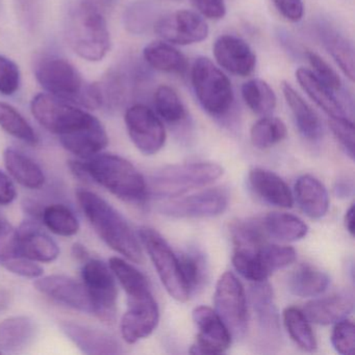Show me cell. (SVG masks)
Returning <instances> with one entry per match:
<instances>
[{
	"label": "cell",
	"instance_id": "cell-56",
	"mask_svg": "<svg viewBox=\"0 0 355 355\" xmlns=\"http://www.w3.org/2000/svg\"><path fill=\"white\" fill-rule=\"evenodd\" d=\"M334 190L338 197L350 196L353 192V182L348 180H338Z\"/></svg>",
	"mask_w": 355,
	"mask_h": 355
},
{
	"label": "cell",
	"instance_id": "cell-3",
	"mask_svg": "<svg viewBox=\"0 0 355 355\" xmlns=\"http://www.w3.org/2000/svg\"><path fill=\"white\" fill-rule=\"evenodd\" d=\"M37 80L47 94L87 110L103 107L98 83H87L67 60L47 55L35 66Z\"/></svg>",
	"mask_w": 355,
	"mask_h": 355
},
{
	"label": "cell",
	"instance_id": "cell-55",
	"mask_svg": "<svg viewBox=\"0 0 355 355\" xmlns=\"http://www.w3.org/2000/svg\"><path fill=\"white\" fill-rule=\"evenodd\" d=\"M69 169L71 170L72 174L80 180H91L89 175L88 169H87L86 163L80 161L69 162Z\"/></svg>",
	"mask_w": 355,
	"mask_h": 355
},
{
	"label": "cell",
	"instance_id": "cell-42",
	"mask_svg": "<svg viewBox=\"0 0 355 355\" xmlns=\"http://www.w3.org/2000/svg\"><path fill=\"white\" fill-rule=\"evenodd\" d=\"M109 267L128 296L151 291L144 274L125 259L117 257H112L109 261Z\"/></svg>",
	"mask_w": 355,
	"mask_h": 355
},
{
	"label": "cell",
	"instance_id": "cell-22",
	"mask_svg": "<svg viewBox=\"0 0 355 355\" xmlns=\"http://www.w3.org/2000/svg\"><path fill=\"white\" fill-rule=\"evenodd\" d=\"M354 300L348 292L336 293L323 298L313 299L305 304L303 313L311 323L331 325L346 319L352 313Z\"/></svg>",
	"mask_w": 355,
	"mask_h": 355
},
{
	"label": "cell",
	"instance_id": "cell-6",
	"mask_svg": "<svg viewBox=\"0 0 355 355\" xmlns=\"http://www.w3.org/2000/svg\"><path fill=\"white\" fill-rule=\"evenodd\" d=\"M191 84L199 105L209 115L223 118L234 103L232 82L207 58H197L191 68Z\"/></svg>",
	"mask_w": 355,
	"mask_h": 355
},
{
	"label": "cell",
	"instance_id": "cell-16",
	"mask_svg": "<svg viewBox=\"0 0 355 355\" xmlns=\"http://www.w3.org/2000/svg\"><path fill=\"white\" fill-rule=\"evenodd\" d=\"M159 321V311L153 292L128 296V311L121 320V334L128 344L150 336Z\"/></svg>",
	"mask_w": 355,
	"mask_h": 355
},
{
	"label": "cell",
	"instance_id": "cell-48",
	"mask_svg": "<svg viewBox=\"0 0 355 355\" xmlns=\"http://www.w3.org/2000/svg\"><path fill=\"white\" fill-rule=\"evenodd\" d=\"M307 61L313 68V73L317 76L318 80H321L324 85L328 87L334 92H338L342 89V80L338 74L334 71V68L324 61L319 55L313 51H306Z\"/></svg>",
	"mask_w": 355,
	"mask_h": 355
},
{
	"label": "cell",
	"instance_id": "cell-25",
	"mask_svg": "<svg viewBox=\"0 0 355 355\" xmlns=\"http://www.w3.org/2000/svg\"><path fill=\"white\" fill-rule=\"evenodd\" d=\"M296 78L307 96L324 112L329 119H351L345 111L342 103L336 98L334 92L330 90L317 76L306 68L296 70Z\"/></svg>",
	"mask_w": 355,
	"mask_h": 355
},
{
	"label": "cell",
	"instance_id": "cell-33",
	"mask_svg": "<svg viewBox=\"0 0 355 355\" xmlns=\"http://www.w3.org/2000/svg\"><path fill=\"white\" fill-rule=\"evenodd\" d=\"M268 236L282 242H295L306 236L309 226L297 216L288 213H270L263 220Z\"/></svg>",
	"mask_w": 355,
	"mask_h": 355
},
{
	"label": "cell",
	"instance_id": "cell-19",
	"mask_svg": "<svg viewBox=\"0 0 355 355\" xmlns=\"http://www.w3.org/2000/svg\"><path fill=\"white\" fill-rule=\"evenodd\" d=\"M213 53L220 67L234 76L247 78L257 67V55L248 43L234 35H223L214 43Z\"/></svg>",
	"mask_w": 355,
	"mask_h": 355
},
{
	"label": "cell",
	"instance_id": "cell-39",
	"mask_svg": "<svg viewBox=\"0 0 355 355\" xmlns=\"http://www.w3.org/2000/svg\"><path fill=\"white\" fill-rule=\"evenodd\" d=\"M0 128L26 144H38V136L28 120L13 105L3 101H0Z\"/></svg>",
	"mask_w": 355,
	"mask_h": 355
},
{
	"label": "cell",
	"instance_id": "cell-51",
	"mask_svg": "<svg viewBox=\"0 0 355 355\" xmlns=\"http://www.w3.org/2000/svg\"><path fill=\"white\" fill-rule=\"evenodd\" d=\"M1 263L8 271L24 278L37 279L44 273V270L37 261H31L21 255L1 261Z\"/></svg>",
	"mask_w": 355,
	"mask_h": 355
},
{
	"label": "cell",
	"instance_id": "cell-15",
	"mask_svg": "<svg viewBox=\"0 0 355 355\" xmlns=\"http://www.w3.org/2000/svg\"><path fill=\"white\" fill-rule=\"evenodd\" d=\"M153 31L162 40L182 46L202 42L209 33L205 20L198 14L188 10L162 16L155 22Z\"/></svg>",
	"mask_w": 355,
	"mask_h": 355
},
{
	"label": "cell",
	"instance_id": "cell-44",
	"mask_svg": "<svg viewBox=\"0 0 355 355\" xmlns=\"http://www.w3.org/2000/svg\"><path fill=\"white\" fill-rule=\"evenodd\" d=\"M232 265L243 277L252 282H266L270 276L261 263L259 250L234 249Z\"/></svg>",
	"mask_w": 355,
	"mask_h": 355
},
{
	"label": "cell",
	"instance_id": "cell-27",
	"mask_svg": "<svg viewBox=\"0 0 355 355\" xmlns=\"http://www.w3.org/2000/svg\"><path fill=\"white\" fill-rule=\"evenodd\" d=\"M282 89L301 136L311 142L321 140L323 125L319 116L288 83H282Z\"/></svg>",
	"mask_w": 355,
	"mask_h": 355
},
{
	"label": "cell",
	"instance_id": "cell-5",
	"mask_svg": "<svg viewBox=\"0 0 355 355\" xmlns=\"http://www.w3.org/2000/svg\"><path fill=\"white\" fill-rule=\"evenodd\" d=\"M223 173L221 166L209 162L166 166L146 180L147 193L153 198H176L213 184Z\"/></svg>",
	"mask_w": 355,
	"mask_h": 355
},
{
	"label": "cell",
	"instance_id": "cell-37",
	"mask_svg": "<svg viewBox=\"0 0 355 355\" xmlns=\"http://www.w3.org/2000/svg\"><path fill=\"white\" fill-rule=\"evenodd\" d=\"M155 114L161 120L169 124H180L186 121L188 112L178 92L171 87L159 86L153 97Z\"/></svg>",
	"mask_w": 355,
	"mask_h": 355
},
{
	"label": "cell",
	"instance_id": "cell-20",
	"mask_svg": "<svg viewBox=\"0 0 355 355\" xmlns=\"http://www.w3.org/2000/svg\"><path fill=\"white\" fill-rule=\"evenodd\" d=\"M60 327L63 334L85 354L112 355L122 353L120 343L112 334L103 330L76 322H63Z\"/></svg>",
	"mask_w": 355,
	"mask_h": 355
},
{
	"label": "cell",
	"instance_id": "cell-34",
	"mask_svg": "<svg viewBox=\"0 0 355 355\" xmlns=\"http://www.w3.org/2000/svg\"><path fill=\"white\" fill-rule=\"evenodd\" d=\"M242 97L247 107L261 117L271 115L277 103L273 89L259 78H253L243 85Z\"/></svg>",
	"mask_w": 355,
	"mask_h": 355
},
{
	"label": "cell",
	"instance_id": "cell-47",
	"mask_svg": "<svg viewBox=\"0 0 355 355\" xmlns=\"http://www.w3.org/2000/svg\"><path fill=\"white\" fill-rule=\"evenodd\" d=\"M21 73L15 62L0 55V94L12 96L19 90Z\"/></svg>",
	"mask_w": 355,
	"mask_h": 355
},
{
	"label": "cell",
	"instance_id": "cell-41",
	"mask_svg": "<svg viewBox=\"0 0 355 355\" xmlns=\"http://www.w3.org/2000/svg\"><path fill=\"white\" fill-rule=\"evenodd\" d=\"M288 136L286 124L279 118L265 116L253 124L251 143L259 149H268L284 141Z\"/></svg>",
	"mask_w": 355,
	"mask_h": 355
},
{
	"label": "cell",
	"instance_id": "cell-59",
	"mask_svg": "<svg viewBox=\"0 0 355 355\" xmlns=\"http://www.w3.org/2000/svg\"><path fill=\"white\" fill-rule=\"evenodd\" d=\"M8 295L5 292H0V311L8 306Z\"/></svg>",
	"mask_w": 355,
	"mask_h": 355
},
{
	"label": "cell",
	"instance_id": "cell-11",
	"mask_svg": "<svg viewBox=\"0 0 355 355\" xmlns=\"http://www.w3.org/2000/svg\"><path fill=\"white\" fill-rule=\"evenodd\" d=\"M250 300L257 328V344L263 352H273L282 343L280 320L274 301L273 290L266 282H253Z\"/></svg>",
	"mask_w": 355,
	"mask_h": 355
},
{
	"label": "cell",
	"instance_id": "cell-14",
	"mask_svg": "<svg viewBox=\"0 0 355 355\" xmlns=\"http://www.w3.org/2000/svg\"><path fill=\"white\" fill-rule=\"evenodd\" d=\"M230 194L224 188H211L184 198L164 203L159 207L163 215L173 218H213L227 209Z\"/></svg>",
	"mask_w": 355,
	"mask_h": 355
},
{
	"label": "cell",
	"instance_id": "cell-61",
	"mask_svg": "<svg viewBox=\"0 0 355 355\" xmlns=\"http://www.w3.org/2000/svg\"><path fill=\"white\" fill-rule=\"evenodd\" d=\"M169 1H178V0H169Z\"/></svg>",
	"mask_w": 355,
	"mask_h": 355
},
{
	"label": "cell",
	"instance_id": "cell-12",
	"mask_svg": "<svg viewBox=\"0 0 355 355\" xmlns=\"http://www.w3.org/2000/svg\"><path fill=\"white\" fill-rule=\"evenodd\" d=\"M124 120L130 140L143 155H153L163 148L167 139L165 126L150 107L142 103L130 105Z\"/></svg>",
	"mask_w": 355,
	"mask_h": 355
},
{
	"label": "cell",
	"instance_id": "cell-49",
	"mask_svg": "<svg viewBox=\"0 0 355 355\" xmlns=\"http://www.w3.org/2000/svg\"><path fill=\"white\" fill-rule=\"evenodd\" d=\"M328 125L345 153L350 159H354V124L352 119H329Z\"/></svg>",
	"mask_w": 355,
	"mask_h": 355
},
{
	"label": "cell",
	"instance_id": "cell-26",
	"mask_svg": "<svg viewBox=\"0 0 355 355\" xmlns=\"http://www.w3.org/2000/svg\"><path fill=\"white\" fill-rule=\"evenodd\" d=\"M61 144L66 150L76 155L80 159H88L101 153L109 144L107 130L101 121L95 118L88 126L60 138Z\"/></svg>",
	"mask_w": 355,
	"mask_h": 355
},
{
	"label": "cell",
	"instance_id": "cell-8",
	"mask_svg": "<svg viewBox=\"0 0 355 355\" xmlns=\"http://www.w3.org/2000/svg\"><path fill=\"white\" fill-rule=\"evenodd\" d=\"M139 236L168 294L180 302L188 301L191 294L182 276L180 259L165 239L147 226L140 228Z\"/></svg>",
	"mask_w": 355,
	"mask_h": 355
},
{
	"label": "cell",
	"instance_id": "cell-35",
	"mask_svg": "<svg viewBox=\"0 0 355 355\" xmlns=\"http://www.w3.org/2000/svg\"><path fill=\"white\" fill-rule=\"evenodd\" d=\"M178 257L190 294L202 290L209 277V267L205 254L198 249H188Z\"/></svg>",
	"mask_w": 355,
	"mask_h": 355
},
{
	"label": "cell",
	"instance_id": "cell-36",
	"mask_svg": "<svg viewBox=\"0 0 355 355\" xmlns=\"http://www.w3.org/2000/svg\"><path fill=\"white\" fill-rule=\"evenodd\" d=\"M282 315L284 326L295 344L302 350L313 352L318 347L317 340L303 311L297 307H286Z\"/></svg>",
	"mask_w": 355,
	"mask_h": 355
},
{
	"label": "cell",
	"instance_id": "cell-45",
	"mask_svg": "<svg viewBox=\"0 0 355 355\" xmlns=\"http://www.w3.org/2000/svg\"><path fill=\"white\" fill-rule=\"evenodd\" d=\"M259 257L263 267L271 275L273 272L292 265L296 261L297 253L293 247L266 243L259 249Z\"/></svg>",
	"mask_w": 355,
	"mask_h": 355
},
{
	"label": "cell",
	"instance_id": "cell-2",
	"mask_svg": "<svg viewBox=\"0 0 355 355\" xmlns=\"http://www.w3.org/2000/svg\"><path fill=\"white\" fill-rule=\"evenodd\" d=\"M78 203L99 238L132 263L144 261L140 242L123 216L109 202L90 191L80 190Z\"/></svg>",
	"mask_w": 355,
	"mask_h": 355
},
{
	"label": "cell",
	"instance_id": "cell-52",
	"mask_svg": "<svg viewBox=\"0 0 355 355\" xmlns=\"http://www.w3.org/2000/svg\"><path fill=\"white\" fill-rule=\"evenodd\" d=\"M193 7L207 19H223L226 15V6L223 0H190Z\"/></svg>",
	"mask_w": 355,
	"mask_h": 355
},
{
	"label": "cell",
	"instance_id": "cell-62",
	"mask_svg": "<svg viewBox=\"0 0 355 355\" xmlns=\"http://www.w3.org/2000/svg\"><path fill=\"white\" fill-rule=\"evenodd\" d=\"M0 353H1V351H0Z\"/></svg>",
	"mask_w": 355,
	"mask_h": 355
},
{
	"label": "cell",
	"instance_id": "cell-9",
	"mask_svg": "<svg viewBox=\"0 0 355 355\" xmlns=\"http://www.w3.org/2000/svg\"><path fill=\"white\" fill-rule=\"evenodd\" d=\"M82 278L92 313L105 323H114L117 313L118 290L111 268L99 259H89L83 266Z\"/></svg>",
	"mask_w": 355,
	"mask_h": 355
},
{
	"label": "cell",
	"instance_id": "cell-21",
	"mask_svg": "<svg viewBox=\"0 0 355 355\" xmlns=\"http://www.w3.org/2000/svg\"><path fill=\"white\" fill-rule=\"evenodd\" d=\"M17 234L21 257L37 263H51L59 257L57 243L34 222H24L17 230Z\"/></svg>",
	"mask_w": 355,
	"mask_h": 355
},
{
	"label": "cell",
	"instance_id": "cell-32",
	"mask_svg": "<svg viewBox=\"0 0 355 355\" xmlns=\"http://www.w3.org/2000/svg\"><path fill=\"white\" fill-rule=\"evenodd\" d=\"M329 277L325 272L318 269L315 266L303 263L299 266L288 278V290L295 296H319L325 292L329 286Z\"/></svg>",
	"mask_w": 355,
	"mask_h": 355
},
{
	"label": "cell",
	"instance_id": "cell-50",
	"mask_svg": "<svg viewBox=\"0 0 355 355\" xmlns=\"http://www.w3.org/2000/svg\"><path fill=\"white\" fill-rule=\"evenodd\" d=\"M19 255L17 230L0 218V261Z\"/></svg>",
	"mask_w": 355,
	"mask_h": 355
},
{
	"label": "cell",
	"instance_id": "cell-28",
	"mask_svg": "<svg viewBox=\"0 0 355 355\" xmlns=\"http://www.w3.org/2000/svg\"><path fill=\"white\" fill-rule=\"evenodd\" d=\"M294 195L301 211L311 219H321L329 209L327 190L313 176H300L295 184Z\"/></svg>",
	"mask_w": 355,
	"mask_h": 355
},
{
	"label": "cell",
	"instance_id": "cell-60",
	"mask_svg": "<svg viewBox=\"0 0 355 355\" xmlns=\"http://www.w3.org/2000/svg\"><path fill=\"white\" fill-rule=\"evenodd\" d=\"M105 1H107V3H114L115 0H105Z\"/></svg>",
	"mask_w": 355,
	"mask_h": 355
},
{
	"label": "cell",
	"instance_id": "cell-7",
	"mask_svg": "<svg viewBox=\"0 0 355 355\" xmlns=\"http://www.w3.org/2000/svg\"><path fill=\"white\" fill-rule=\"evenodd\" d=\"M31 111L41 126L59 138L83 130L96 118L72 103L45 93L34 96Z\"/></svg>",
	"mask_w": 355,
	"mask_h": 355
},
{
	"label": "cell",
	"instance_id": "cell-23",
	"mask_svg": "<svg viewBox=\"0 0 355 355\" xmlns=\"http://www.w3.org/2000/svg\"><path fill=\"white\" fill-rule=\"evenodd\" d=\"M249 184L253 192L269 205L290 209L294 196L290 188L277 174L263 168H253L249 172Z\"/></svg>",
	"mask_w": 355,
	"mask_h": 355
},
{
	"label": "cell",
	"instance_id": "cell-4",
	"mask_svg": "<svg viewBox=\"0 0 355 355\" xmlns=\"http://www.w3.org/2000/svg\"><path fill=\"white\" fill-rule=\"evenodd\" d=\"M91 180L121 200L141 203L148 197L144 176L130 162L112 153H98L86 163Z\"/></svg>",
	"mask_w": 355,
	"mask_h": 355
},
{
	"label": "cell",
	"instance_id": "cell-57",
	"mask_svg": "<svg viewBox=\"0 0 355 355\" xmlns=\"http://www.w3.org/2000/svg\"><path fill=\"white\" fill-rule=\"evenodd\" d=\"M72 255H73L76 261H82L83 263L90 259V257H89V255H90L89 254V251L87 250L84 245L80 244V243H76V244H74L73 247H72Z\"/></svg>",
	"mask_w": 355,
	"mask_h": 355
},
{
	"label": "cell",
	"instance_id": "cell-29",
	"mask_svg": "<svg viewBox=\"0 0 355 355\" xmlns=\"http://www.w3.org/2000/svg\"><path fill=\"white\" fill-rule=\"evenodd\" d=\"M36 323L26 315H15L0 322V351L17 353L28 348L36 336Z\"/></svg>",
	"mask_w": 355,
	"mask_h": 355
},
{
	"label": "cell",
	"instance_id": "cell-58",
	"mask_svg": "<svg viewBox=\"0 0 355 355\" xmlns=\"http://www.w3.org/2000/svg\"><path fill=\"white\" fill-rule=\"evenodd\" d=\"M354 205H351L348 209H347L346 215H345V226H346L347 232L354 236Z\"/></svg>",
	"mask_w": 355,
	"mask_h": 355
},
{
	"label": "cell",
	"instance_id": "cell-13",
	"mask_svg": "<svg viewBox=\"0 0 355 355\" xmlns=\"http://www.w3.org/2000/svg\"><path fill=\"white\" fill-rule=\"evenodd\" d=\"M140 64L119 66L109 70L99 84L103 107L117 110L126 105L138 89L148 80V72Z\"/></svg>",
	"mask_w": 355,
	"mask_h": 355
},
{
	"label": "cell",
	"instance_id": "cell-10",
	"mask_svg": "<svg viewBox=\"0 0 355 355\" xmlns=\"http://www.w3.org/2000/svg\"><path fill=\"white\" fill-rule=\"evenodd\" d=\"M216 313L227 326L232 338L241 340L248 328V307L244 286L232 272L222 274L216 286Z\"/></svg>",
	"mask_w": 355,
	"mask_h": 355
},
{
	"label": "cell",
	"instance_id": "cell-43",
	"mask_svg": "<svg viewBox=\"0 0 355 355\" xmlns=\"http://www.w3.org/2000/svg\"><path fill=\"white\" fill-rule=\"evenodd\" d=\"M43 223L55 234L61 236H76L80 230V222L69 207L51 205L42 211Z\"/></svg>",
	"mask_w": 355,
	"mask_h": 355
},
{
	"label": "cell",
	"instance_id": "cell-1",
	"mask_svg": "<svg viewBox=\"0 0 355 355\" xmlns=\"http://www.w3.org/2000/svg\"><path fill=\"white\" fill-rule=\"evenodd\" d=\"M70 49L88 62H101L111 49L107 20L94 0H70L65 15Z\"/></svg>",
	"mask_w": 355,
	"mask_h": 355
},
{
	"label": "cell",
	"instance_id": "cell-46",
	"mask_svg": "<svg viewBox=\"0 0 355 355\" xmlns=\"http://www.w3.org/2000/svg\"><path fill=\"white\" fill-rule=\"evenodd\" d=\"M331 344L340 354L352 355L354 353L355 328L352 321L344 319L334 323Z\"/></svg>",
	"mask_w": 355,
	"mask_h": 355
},
{
	"label": "cell",
	"instance_id": "cell-18",
	"mask_svg": "<svg viewBox=\"0 0 355 355\" xmlns=\"http://www.w3.org/2000/svg\"><path fill=\"white\" fill-rule=\"evenodd\" d=\"M37 291L55 302L70 309L92 313L90 299L83 282L69 276L53 274L37 278L34 284Z\"/></svg>",
	"mask_w": 355,
	"mask_h": 355
},
{
	"label": "cell",
	"instance_id": "cell-53",
	"mask_svg": "<svg viewBox=\"0 0 355 355\" xmlns=\"http://www.w3.org/2000/svg\"><path fill=\"white\" fill-rule=\"evenodd\" d=\"M282 17L290 22H299L304 15L302 0H272Z\"/></svg>",
	"mask_w": 355,
	"mask_h": 355
},
{
	"label": "cell",
	"instance_id": "cell-40",
	"mask_svg": "<svg viewBox=\"0 0 355 355\" xmlns=\"http://www.w3.org/2000/svg\"><path fill=\"white\" fill-rule=\"evenodd\" d=\"M234 249L257 251L267 243L268 234L257 220H238L230 224Z\"/></svg>",
	"mask_w": 355,
	"mask_h": 355
},
{
	"label": "cell",
	"instance_id": "cell-30",
	"mask_svg": "<svg viewBox=\"0 0 355 355\" xmlns=\"http://www.w3.org/2000/svg\"><path fill=\"white\" fill-rule=\"evenodd\" d=\"M143 58L147 65L157 71L180 76H186L188 72L187 58L166 41L149 43L143 51Z\"/></svg>",
	"mask_w": 355,
	"mask_h": 355
},
{
	"label": "cell",
	"instance_id": "cell-31",
	"mask_svg": "<svg viewBox=\"0 0 355 355\" xmlns=\"http://www.w3.org/2000/svg\"><path fill=\"white\" fill-rule=\"evenodd\" d=\"M3 162L10 175L24 188L39 190L44 186V172L36 162L21 151L9 147L3 153Z\"/></svg>",
	"mask_w": 355,
	"mask_h": 355
},
{
	"label": "cell",
	"instance_id": "cell-24",
	"mask_svg": "<svg viewBox=\"0 0 355 355\" xmlns=\"http://www.w3.org/2000/svg\"><path fill=\"white\" fill-rule=\"evenodd\" d=\"M315 33L332 59L338 64L343 73L354 80V49L352 43L338 28L326 21L318 22Z\"/></svg>",
	"mask_w": 355,
	"mask_h": 355
},
{
	"label": "cell",
	"instance_id": "cell-38",
	"mask_svg": "<svg viewBox=\"0 0 355 355\" xmlns=\"http://www.w3.org/2000/svg\"><path fill=\"white\" fill-rule=\"evenodd\" d=\"M161 17L157 6L149 1H136L126 8L123 13V26L132 35L146 34Z\"/></svg>",
	"mask_w": 355,
	"mask_h": 355
},
{
	"label": "cell",
	"instance_id": "cell-54",
	"mask_svg": "<svg viewBox=\"0 0 355 355\" xmlns=\"http://www.w3.org/2000/svg\"><path fill=\"white\" fill-rule=\"evenodd\" d=\"M17 197L15 184L11 178L0 170V205H9Z\"/></svg>",
	"mask_w": 355,
	"mask_h": 355
},
{
	"label": "cell",
	"instance_id": "cell-17",
	"mask_svg": "<svg viewBox=\"0 0 355 355\" xmlns=\"http://www.w3.org/2000/svg\"><path fill=\"white\" fill-rule=\"evenodd\" d=\"M192 315L198 334L191 348V353L221 354L230 348L232 340V334L215 309L200 305L195 307Z\"/></svg>",
	"mask_w": 355,
	"mask_h": 355
}]
</instances>
